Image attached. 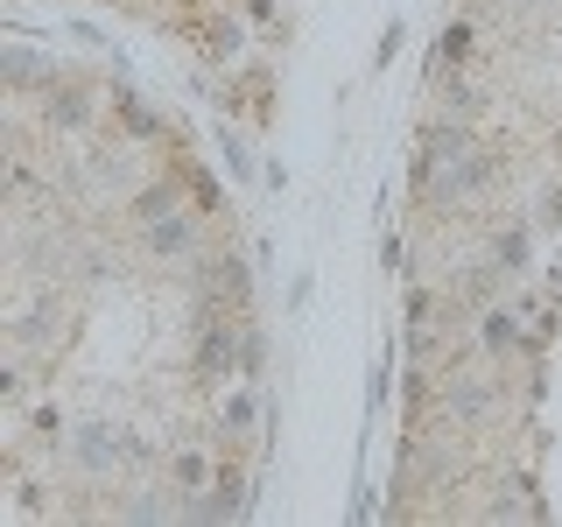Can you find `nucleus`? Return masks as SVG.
<instances>
[{
    "instance_id": "f257e3e1",
    "label": "nucleus",
    "mask_w": 562,
    "mask_h": 527,
    "mask_svg": "<svg viewBox=\"0 0 562 527\" xmlns=\"http://www.w3.org/2000/svg\"><path fill=\"white\" fill-rule=\"evenodd\" d=\"M140 246H148L155 260H204L198 254V211H169V218H155V225H140Z\"/></svg>"
},
{
    "instance_id": "f03ea898",
    "label": "nucleus",
    "mask_w": 562,
    "mask_h": 527,
    "mask_svg": "<svg viewBox=\"0 0 562 527\" xmlns=\"http://www.w3.org/2000/svg\"><path fill=\"white\" fill-rule=\"evenodd\" d=\"M204 471H211L204 450H176L169 457V485H176V500H190V514H198V500H204Z\"/></svg>"
},
{
    "instance_id": "7ed1b4c3",
    "label": "nucleus",
    "mask_w": 562,
    "mask_h": 527,
    "mask_svg": "<svg viewBox=\"0 0 562 527\" xmlns=\"http://www.w3.org/2000/svg\"><path fill=\"white\" fill-rule=\"evenodd\" d=\"M254 415H260L254 394H225V401H218V429L233 436V444H239V436H254Z\"/></svg>"
},
{
    "instance_id": "20e7f679",
    "label": "nucleus",
    "mask_w": 562,
    "mask_h": 527,
    "mask_svg": "<svg viewBox=\"0 0 562 527\" xmlns=\"http://www.w3.org/2000/svg\"><path fill=\"white\" fill-rule=\"evenodd\" d=\"M464 57H471V29H464V22H457V29L443 35V64L457 70V64H464Z\"/></svg>"
}]
</instances>
